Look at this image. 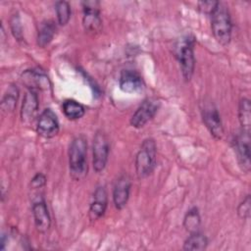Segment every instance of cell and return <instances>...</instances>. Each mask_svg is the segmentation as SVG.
<instances>
[{
	"label": "cell",
	"instance_id": "cell-12",
	"mask_svg": "<svg viewBox=\"0 0 251 251\" xmlns=\"http://www.w3.org/2000/svg\"><path fill=\"white\" fill-rule=\"evenodd\" d=\"M130 178L126 175L121 176L114 186L113 189V201L115 207L119 210H122L127 203L130 191Z\"/></svg>",
	"mask_w": 251,
	"mask_h": 251
},
{
	"label": "cell",
	"instance_id": "cell-15",
	"mask_svg": "<svg viewBox=\"0 0 251 251\" xmlns=\"http://www.w3.org/2000/svg\"><path fill=\"white\" fill-rule=\"evenodd\" d=\"M121 89L126 93H135L140 91L143 86V80L141 76L134 71H123L119 79Z\"/></svg>",
	"mask_w": 251,
	"mask_h": 251
},
{
	"label": "cell",
	"instance_id": "cell-6",
	"mask_svg": "<svg viewBox=\"0 0 251 251\" xmlns=\"http://www.w3.org/2000/svg\"><path fill=\"white\" fill-rule=\"evenodd\" d=\"M233 147L236 153L238 164L242 171L249 172L251 167L250 162V132L240 130L233 140Z\"/></svg>",
	"mask_w": 251,
	"mask_h": 251
},
{
	"label": "cell",
	"instance_id": "cell-5",
	"mask_svg": "<svg viewBox=\"0 0 251 251\" xmlns=\"http://www.w3.org/2000/svg\"><path fill=\"white\" fill-rule=\"evenodd\" d=\"M110 145L106 134L103 131H97L93 139V169L96 173L102 172L108 161Z\"/></svg>",
	"mask_w": 251,
	"mask_h": 251
},
{
	"label": "cell",
	"instance_id": "cell-26",
	"mask_svg": "<svg viewBox=\"0 0 251 251\" xmlns=\"http://www.w3.org/2000/svg\"><path fill=\"white\" fill-rule=\"evenodd\" d=\"M220 2L218 1H202L198 3V7L200 10H202L204 13L212 14L213 11L218 7Z\"/></svg>",
	"mask_w": 251,
	"mask_h": 251
},
{
	"label": "cell",
	"instance_id": "cell-10",
	"mask_svg": "<svg viewBox=\"0 0 251 251\" xmlns=\"http://www.w3.org/2000/svg\"><path fill=\"white\" fill-rule=\"evenodd\" d=\"M83 8L82 24L87 31L95 32L100 30L102 21L99 14V2L97 1H84L81 3Z\"/></svg>",
	"mask_w": 251,
	"mask_h": 251
},
{
	"label": "cell",
	"instance_id": "cell-9",
	"mask_svg": "<svg viewBox=\"0 0 251 251\" xmlns=\"http://www.w3.org/2000/svg\"><path fill=\"white\" fill-rule=\"evenodd\" d=\"M37 133L45 138L54 137L59 132V122L56 114L49 108L43 110L36 126Z\"/></svg>",
	"mask_w": 251,
	"mask_h": 251
},
{
	"label": "cell",
	"instance_id": "cell-18",
	"mask_svg": "<svg viewBox=\"0 0 251 251\" xmlns=\"http://www.w3.org/2000/svg\"><path fill=\"white\" fill-rule=\"evenodd\" d=\"M251 105L247 98H242L238 105V119L241 126V129L250 132L251 127Z\"/></svg>",
	"mask_w": 251,
	"mask_h": 251
},
{
	"label": "cell",
	"instance_id": "cell-20",
	"mask_svg": "<svg viewBox=\"0 0 251 251\" xmlns=\"http://www.w3.org/2000/svg\"><path fill=\"white\" fill-rule=\"evenodd\" d=\"M208 245V239L202 233L196 231L190 233L183 243L184 250H204Z\"/></svg>",
	"mask_w": 251,
	"mask_h": 251
},
{
	"label": "cell",
	"instance_id": "cell-16",
	"mask_svg": "<svg viewBox=\"0 0 251 251\" xmlns=\"http://www.w3.org/2000/svg\"><path fill=\"white\" fill-rule=\"evenodd\" d=\"M23 81L31 90L47 89L49 86V79L47 75L40 70H28L23 75Z\"/></svg>",
	"mask_w": 251,
	"mask_h": 251
},
{
	"label": "cell",
	"instance_id": "cell-11",
	"mask_svg": "<svg viewBox=\"0 0 251 251\" xmlns=\"http://www.w3.org/2000/svg\"><path fill=\"white\" fill-rule=\"evenodd\" d=\"M32 215L34 219V225L36 229L44 233L46 232L51 225V218L48 212V208L43 198L37 199L32 204Z\"/></svg>",
	"mask_w": 251,
	"mask_h": 251
},
{
	"label": "cell",
	"instance_id": "cell-24",
	"mask_svg": "<svg viewBox=\"0 0 251 251\" xmlns=\"http://www.w3.org/2000/svg\"><path fill=\"white\" fill-rule=\"evenodd\" d=\"M10 26L15 38L19 41L23 40V27H22L21 20L18 14H15L12 16L10 20Z\"/></svg>",
	"mask_w": 251,
	"mask_h": 251
},
{
	"label": "cell",
	"instance_id": "cell-2",
	"mask_svg": "<svg viewBox=\"0 0 251 251\" xmlns=\"http://www.w3.org/2000/svg\"><path fill=\"white\" fill-rule=\"evenodd\" d=\"M211 27L216 40L222 45H227L231 38V19L227 8L219 3L211 14Z\"/></svg>",
	"mask_w": 251,
	"mask_h": 251
},
{
	"label": "cell",
	"instance_id": "cell-3",
	"mask_svg": "<svg viewBox=\"0 0 251 251\" xmlns=\"http://www.w3.org/2000/svg\"><path fill=\"white\" fill-rule=\"evenodd\" d=\"M157 147L154 139L146 138L143 140L135 157V171L139 178L148 176L156 166Z\"/></svg>",
	"mask_w": 251,
	"mask_h": 251
},
{
	"label": "cell",
	"instance_id": "cell-1",
	"mask_svg": "<svg viewBox=\"0 0 251 251\" xmlns=\"http://www.w3.org/2000/svg\"><path fill=\"white\" fill-rule=\"evenodd\" d=\"M87 142L83 135L75 137L69 148L70 175L75 180H81L87 174Z\"/></svg>",
	"mask_w": 251,
	"mask_h": 251
},
{
	"label": "cell",
	"instance_id": "cell-21",
	"mask_svg": "<svg viewBox=\"0 0 251 251\" xmlns=\"http://www.w3.org/2000/svg\"><path fill=\"white\" fill-rule=\"evenodd\" d=\"M18 97H19L18 87L14 84H11L6 90L2 98V102H1L2 110L5 112H12L17 105Z\"/></svg>",
	"mask_w": 251,
	"mask_h": 251
},
{
	"label": "cell",
	"instance_id": "cell-14",
	"mask_svg": "<svg viewBox=\"0 0 251 251\" xmlns=\"http://www.w3.org/2000/svg\"><path fill=\"white\" fill-rule=\"evenodd\" d=\"M38 110V96L36 91L29 89L23 100L21 109V118L25 124H30L35 118Z\"/></svg>",
	"mask_w": 251,
	"mask_h": 251
},
{
	"label": "cell",
	"instance_id": "cell-8",
	"mask_svg": "<svg viewBox=\"0 0 251 251\" xmlns=\"http://www.w3.org/2000/svg\"><path fill=\"white\" fill-rule=\"evenodd\" d=\"M203 122L209 129L210 133L217 139H221L224 135V127L221 116L213 103H205L202 110Z\"/></svg>",
	"mask_w": 251,
	"mask_h": 251
},
{
	"label": "cell",
	"instance_id": "cell-17",
	"mask_svg": "<svg viewBox=\"0 0 251 251\" xmlns=\"http://www.w3.org/2000/svg\"><path fill=\"white\" fill-rule=\"evenodd\" d=\"M56 31V25L53 21H44L40 24L38 34H37V44L40 47L47 46L53 39Z\"/></svg>",
	"mask_w": 251,
	"mask_h": 251
},
{
	"label": "cell",
	"instance_id": "cell-7",
	"mask_svg": "<svg viewBox=\"0 0 251 251\" xmlns=\"http://www.w3.org/2000/svg\"><path fill=\"white\" fill-rule=\"evenodd\" d=\"M159 101L156 99H146L136 109L130 119V125L133 127L139 128L145 126L157 113L159 109Z\"/></svg>",
	"mask_w": 251,
	"mask_h": 251
},
{
	"label": "cell",
	"instance_id": "cell-23",
	"mask_svg": "<svg viewBox=\"0 0 251 251\" xmlns=\"http://www.w3.org/2000/svg\"><path fill=\"white\" fill-rule=\"evenodd\" d=\"M55 10L57 14L58 23L61 25H65L69 23L71 18V7L67 1H58L55 4Z\"/></svg>",
	"mask_w": 251,
	"mask_h": 251
},
{
	"label": "cell",
	"instance_id": "cell-4",
	"mask_svg": "<svg viewBox=\"0 0 251 251\" xmlns=\"http://www.w3.org/2000/svg\"><path fill=\"white\" fill-rule=\"evenodd\" d=\"M194 40L192 38H182L176 47V57L180 65L181 73L185 80H189L193 75L195 59H194Z\"/></svg>",
	"mask_w": 251,
	"mask_h": 251
},
{
	"label": "cell",
	"instance_id": "cell-13",
	"mask_svg": "<svg viewBox=\"0 0 251 251\" xmlns=\"http://www.w3.org/2000/svg\"><path fill=\"white\" fill-rule=\"evenodd\" d=\"M108 196L104 186H98L94 193L89 207V218L91 221H96L101 218L107 209Z\"/></svg>",
	"mask_w": 251,
	"mask_h": 251
},
{
	"label": "cell",
	"instance_id": "cell-27",
	"mask_svg": "<svg viewBox=\"0 0 251 251\" xmlns=\"http://www.w3.org/2000/svg\"><path fill=\"white\" fill-rule=\"evenodd\" d=\"M31 187L36 189V188H41L42 186H44L46 184V177L43 174L41 173H37L31 179Z\"/></svg>",
	"mask_w": 251,
	"mask_h": 251
},
{
	"label": "cell",
	"instance_id": "cell-19",
	"mask_svg": "<svg viewBox=\"0 0 251 251\" xmlns=\"http://www.w3.org/2000/svg\"><path fill=\"white\" fill-rule=\"evenodd\" d=\"M63 112L69 120H78L84 115L85 108L75 100L67 99L63 103Z\"/></svg>",
	"mask_w": 251,
	"mask_h": 251
},
{
	"label": "cell",
	"instance_id": "cell-22",
	"mask_svg": "<svg viewBox=\"0 0 251 251\" xmlns=\"http://www.w3.org/2000/svg\"><path fill=\"white\" fill-rule=\"evenodd\" d=\"M200 223V215L197 208L193 207L189 211H187L183 221V226L187 231H189L190 233L198 231Z\"/></svg>",
	"mask_w": 251,
	"mask_h": 251
},
{
	"label": "cell",
	"instance_id": "cell-25",
	"mask_svg": "<svg viewBox=\"0 0 251 251\" xmlns=\"http://www.w3.org/2000/svg\"><path fill=\"white\" fill-rule=\"evenodd\" d=\"M250 204H251L250 195H247L243 199V201L238 205L237 214L241 219H243V220L249 219V217H250Z\"/></svg>",
	"mask_w": 251,
	"mask_h": 251
}]
</instances>
